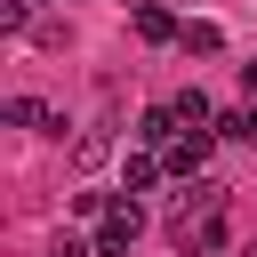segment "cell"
<instances>
[{"label": "cell", "instance_id": "1", "mask_svg": "<svg viewBox=\"0 0 257 257\" xmlns=\"http://www.w3.org/2000/svg\"><path fill=\"white\" fill-rule=\"evenodd\" d=\"M217 209H225V185L217 177H185V193L169 201V233H201V225H217Z\"/></svg>", "mask_w": 257, "mask_h": 257}, {"label": "cell", "instance_id": "2", "mask_svg": "<svg viewBox=\"0 0 257 257\" xmlns=\"http://www.w3.org/2000/svg\"><path fill=\"white\" fill-rule=\"evenodd\" d=\"M145 233V209H137V193H112L104 201V225H96V257H128V241Z\"/></svg>", "mask_w": 257, "mask_h": 257}, {"label": "cell", "instance_id": "3", "mask_svg": "<svg viewBox=\"0 0 257 257\" xmlns=\"http://www.w3.org/2000/svg\"><path fill=\"white\" fill-rule=\"evenodd\" d=\"M209 145H217V128H185V137H177L161 161H169L177 177H201V169H209Z\"/></svg>", "mask_w": 257, "mask_h": 257}, {"label": "cell", "instance_id": "4", "mask_svg": "<svg viewBox=\"0 0 257 257\" xmlns=\"http://www.w3.org/2000/svg\"><path fill=\"white\" fill-rule=\"evenodd\" d=\"M177 137H185V120H177V104H153V112L137 120V145H145V153H169Z\"/></svg>", "mask_w": 257, "mask_h": 257}, {"label": "cell", "instance_id": "5", "mask_svg": "<svg viewBox=\"0 0 257 257\" xmlns=\"http://www.w3.org/2000/svg\"><path fill=\"white\" fill-rule=\"evenodd\" d=\"M177 48H185V56H217V48H225V32H217L209 16H185V32H177Z\"/></svg>", "mask_w": 257, "mask_h": 257}, {"label": "cell", "instance_id": "6", "mask_svg": "<svg viewBox=\"0 0 257 257\" xmlns=\"http://www.w3.org/2000/svg\"><path fill=\"white\" fill-rule=\"evenodd\" d=\"M161 169H169V161H153V153H128V161H120V193H153V185H161Z\"/></svg>", "mask_w": 257, "mask_h": 257}, {"label": "cell", "instance_id": "7", "mask_svg": "<svg viewBox=\"0 0 257 257\" xmlns=\"http://www.w3.org/2000/svg\"><path fill=\"white\" fill-rule=\"evenodd\" d=\"M177 32H185V24H177L161 0H145V8H137V40H177Z\"/></svg>", "mask_w": 257, "mask_h": 257}, {"label": "cell", "instance_id": "8", "mask_svg": "<svg viewBox=\"0 0 257 257\" xmlns=\"http://www.w3.org/2000/svg\"><path fill=\"white\" fill-rule=\"evenodd\" d=\"M169 104H177V120H185V128H209V120H217V104H209V88H177Z\"/></svg>", "mask_w": 257, "mask_h": 257}, {"label": "cell", "instance_id": "9", "mask_svg": "<svg viewBox=\"0 0 257 257\" xmlns=\"http://www.w3.org/2000/svg\"><path fill=\"white\" fill-rule=\"evenodd\" d=\"M104 153H112V137H104V128H80V137H72V169H80V177H88V169H104Z\"/></svg>", "mask_w": 257, "mask_h": 257}, {"label": "cell", "instance_id": "10", "mask_svg": "<svg viewBox=\"0 0 257 257\" xmlns=\"http://www.w3.org/2000/svg\"><path fill=\"white\" fill-rule=\"evenodd\" d=\"M217 137H233V145H257V104H241V112H225V120H217Z\"/></svg>", "mask_w": 257, "mask_h": 257}, {"label": "cell", "instance_id": "11", "mask_svg": "<svg viewBox=\"0 0 257 257\" xmlns=\"http://www.w3.org/2000/svg\"><path fill=\"white\" fill-rule=\"evenodd\" d=\"M48 257H96V249H88V241H72V233H64V241H56V249H48Z\"/></svg>", "mask_w": 257, "mask_h": 257}, {"label": "cell", "instance_id": "12", "mask_svg": "<svg viewBox=\"0 0 257 257\" xmlns=\"http://www.w3.org/2000/svg\"><path fill=\"white\" fill-rule=\"evenodd\" d=\"M241 88H249V96H257V64H241Z\"/></svg>", "mask_w": 257, "mask_h": 257}, {"label": "cell", "instance_id": "13", "mask_svg": "<svg viewBox=\"0 0 257 257\" xmlns=\"http://www.w3.org/2000/svg\"><path fill=\"white\" fill-rule=\"evenodd\" d=\"M241 257H257V233H249V241H241Z\"/></svg>", "mask_w": 257, "mask_h": 257}]
</instances>
